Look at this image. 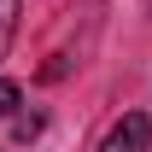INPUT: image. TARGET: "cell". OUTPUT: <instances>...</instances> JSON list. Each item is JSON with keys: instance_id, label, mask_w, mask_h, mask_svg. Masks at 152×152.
<instances>
[{"instance_id": "6da1fadb", "label": "cell", "mask_w": 152, "mask_h": 152, "mask_svg": "<svg viewBox=\"0 0 152 152\" xmlns=\"http://www.w3.org/2000/svg\"><path fill=\"white\" fill-rule=\"evenodd\" d=\"M99 152H152V117L129 111L123 123H111V134L99 140Z\"/></svg>"}, {"instance_id": "7a4b0ae2", "label": "cell", "mask_w": 152, "mask_h": 152, "mask_svg": "<svg viewBox=\"0 0 152 152\" xmlns=\"http://www.w3.org/2000/svg\"><path fill=\"white\" fill-rule=\"evenodd\" d=\"M18 12H23V0H0V58L12 53V35H18Z\"/></svg>"}, {"instance_id": "3957f363", "label": "cell", "mask_w": 152, "mask_h": 152, "mask_svg": "<svg viewBox=\"0 0 152 152\" xmlns=\"http://www.w3.org/2000/svg\"><path fill=\"white\" fill-rule=\"evenodd\" d=\"M41 123H47L41 111H23V117H12V134H18V140H35V134H41Z\"/></svg>"}, {"instance_id": "277c9868", "label": "cell", "mask_w": 152, "mask_h": 152, "mask_svg": "<svg viewBox=\"0 0 152 152\" xmlns=\"http://www.w3.org/2000/svg\"><path fill=\"white\" fill-rule=\"evenodd\" d=\"M18 99H23V88L0 76V117H12V111H18Z\"/></svg>"}]
</instances>
